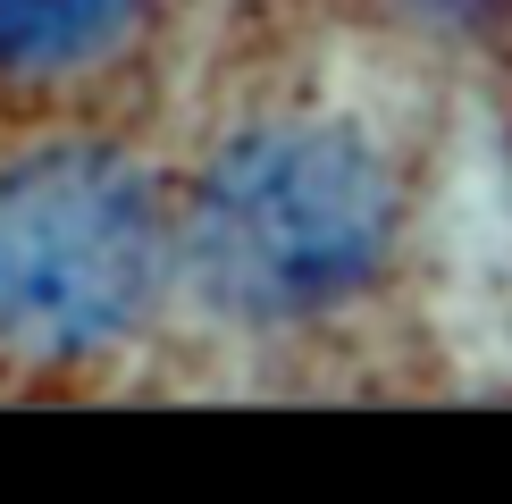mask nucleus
I'll return each mask as SVG.
<instances>
[{
  "mask_svg": "<svg viewBox=\"0 0 512 504\" xmlns=\"http://www.w3.org/2000/svg\"><path fill=\"white\" fill-rule=\"evenodd\" d=\"M395 185L336 126H261L202 168L185 269L236 320H303L387 261Z\"/></svg>",
  "mask_w": 512,
  "mask_h": 504,
  "instance_id": "1",
  "label": "nucleus"
},
{
  "mask_svg": "<svg viewBox=\"0 0 512 504\" xmlns=\"http://www.w3.org/2000/svg\"><path fill=\"white\" fill-rule=\"evenodd\" d=\"M168 286V219L118 152H34L0 177V345L76 362L143 328Z\"/></svg>",
  "mask_w": 512,
  "mask_h": 504,
  "instance_id": "2",
  "label": "nucleus"
},
{
  "mask_svg": "<svg viewBox=\"0 0 512 504\" xmlns=\"http://www.w3.org/2000/svg\"><path fill=\"white\" fill-rule=\"evenodd\" d=\"M143 0H0V59L9 68H68L101 51Z\"/></svg>",
  "mask_w": 512,
  "mask_h": 504,
  "instance_id": "3",
  "label": "nucleus"
}]
</instances>
